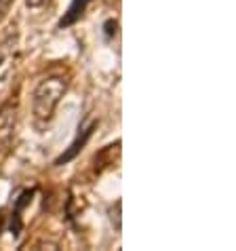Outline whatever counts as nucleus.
Instances as JSON below:
<instances>
[{"instance_id": "obj_1", "label": "nucleus", "mask_w": 236, "mask_h": 251, "mask_svg": "<svg viewBox=\"0 0 236 251\" xmlns=\"http://www.w3.org/2000/svg\"><path fill=\"white\" fill-rule=\"evenodd\" d=\"M68 91V78L64 76H48L40 80L32 93V114L38 125H45L53 118L55 108Z\"/></svg>"}, {"instance_id": "obj_2", "label": "nucleus", "mask_w": 236, "mask_h": 251, "mask_svg": "<svg viewBox=\"0 0 236 251\" xmlns=\"http://www.w3.org/2000/svg\"><path fill=\"white\" fill-rule=\"evenodd\" d=\"M17 100H9L0 106V160H2L13 148V137L17 129Z\"/></svg>"}, {"instance_id": "obj_3", "label": "nucleus", "mask_w": 236, "mask_h": 251, "mask_svg": "<svg viewBox=\"0 0 236 251\" xmlns=\"http://www.w3.org/2000/svg\"><path fill=\"white\" fill-rule=\"evenodd\" d=\"M95 129H97V121H93V123L89 125V127H85V129H80V133L76 135V139H74L70 146H68V150L64 152V154H61L57 160H55V165H57V167L68 165L70 160H74L76 156H78L80 152L85 150V146H87L89 139H91V135H93V131H95Z\"/></svg>"}, {"instance_id": "obj_4", "label": "nucleus", "mask_w": 236, "mask_h": 251, "mask_svg": "<svg viewBox=\"0 0 236 251\" xmlns=\"http://www.w3.org/2000/svg\"><path fill=\"white\" fill-rule=\"evenodd\" d=\"M91 0H72V4L68 6V11H66V15L61 17V22H59V27H70L74 25L78 19L82 17V13L87 11V6Z\"/></svg>"}, {"instance_id": "obj_5", "label": "nucleus", "mask_w": 236, "mask_h": 251, "mask_svg": "<svg viewBox=\"0 0 236 251\" xmlns=\"http://www.w3.org/2000/svg\"><path fill=\"white\" fill-rule=\"evenodd\" d=\"M15 0H0V24H2V19L6 17V13L11 11V6Z\"/></svg>"}, {"instance_id": "obj_6", "label": "nucleus", "mask_w": 236, "mask_h": 251, "mask_svg": "<svg viewBox=\"0 0 236 251\" xmlns=\"http://www.w3.org/2000/svg\"><path fill=\"white\" fill-rule=\"evenodd\" d=\"M48 2H51V0H25V6L27 9H43Z\"/></svg>"}, {"instance_id": "obj_7", "label": "nucleus", "mask_w": 236, "mask_h": 251, "mask_svg": "<svg viewBox=\"0 0 236 251\" xmlns=\"http://www.w3.org/2000/svg\"><path fill=\"white\" fill-rule=\"evenodd\" d=\"M116 27H118V24L110 19V22L106 24V34H108V36H112V34H116Z\"/></svg>"}, {"instance_id": "obj_8", "label": "nucleus", "mask_w": 236, "mask_h": 251, "mask_svg": "<svg viewBox=\"0 0 236 251\" xmlns=\"http://www.w3.org/2000/svg\"><path fill=\"white\" fill-rule=\"evenodd\" d=\"M0 232H2V218H0Z\"/></svg>"}, {"instance_id": "obj_9", "label": "nucleus", "mask_w": 236, "mask_h": 251, "mask_svg": "<svg viewBox=\"0 0 236 251\" xmlns=\"http://www.w3.org/2000/svg\"><path fill=\"white\" fill-rule=\"evenodd\" d=\"M0 64H2V53H0Z\"/></svg>"}]
</instances>
